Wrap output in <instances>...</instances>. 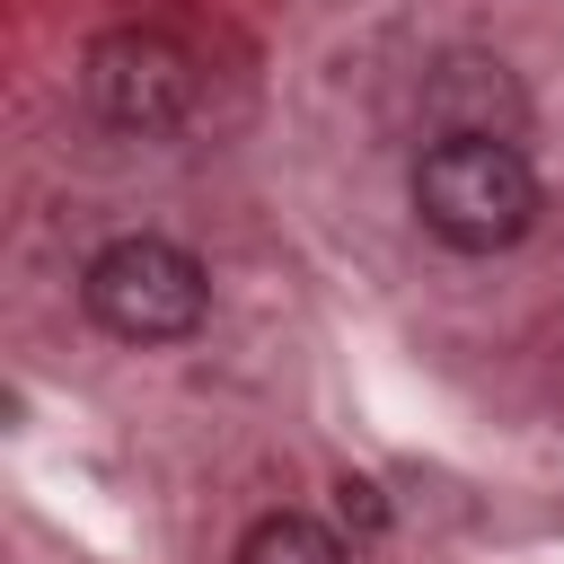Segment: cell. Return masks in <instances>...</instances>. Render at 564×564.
Wrapping results in <instances>:
<instances>
[{
    "label": "cell",
    "instance_id": "obj_1",
    "mask_svg": "<svg viewBox=\"0 0 564 564\" xmlns=\"http://www.w3.org/2000/svg\"><path fill=\"white\" fill-rule=\"evenodd\" d=\"M414 220L449 256H502L538 229V167L511 132H432L414 159Z\"/></svg>",
    "mask_w": 564,
    "mask_h": 564
},
{
    "label": "cell",
    "instance_id": "obj_2",
    "mask_svg": "<svg viewBox=\"0 0 564 564\" xmlns=\"http://www.w3.org/2000/svg\"><path fill=\"white\" fill-rule=\"evenodd\" d=\"M79 308H88L106 335H123V344H176V335L203 326V308H212V273H203L176 238L132 229V238H106V247L88 256V273H79Z\"/></svg>",
    "mask_w": 564,
    "mask_h": 564
},
{
    "label": "cell",
    "instance_id": "obj_3",
    "mask_svg": "<svg viewBox=\"0 0 564 564\" xmlns=\"http://www.w3.org/2000/svg\"><path fill=\"white\" fill-rule=\"evenodd\" d=\"M79 97H88L97 123L159 141V132H176V123L194 115V62H185V44L159 35V26H106V35H88V53H79Z\"/></svg>",
    "mask_w": 564,
    "mask_h": 564
},
{
    "label": "cell",
    "instance_id": "obj_4",
    "mask_svg": "<svg viewBox=\"0 0 564 564\" xmlns=\"http://www.w3.org/2000/svg\"><path fill=\"white\" fill-rule=\"evenodd\" d=\"M423 115H432V132H511V141H520L529 97H520V79H511L502 62L449 53V62H432V79H423Z\"/></svg>",
    "mask_w": 564,
    "mask_h": 564
},
{
    "label": "cell",
    "instance_id": "obj_5",
    "mask_svg": "<svg viewBox=\"0 0 564 564\" xmlns=\"http://www.w3.org/2000/svg\"><path fill=\"white\" fill-rule=\"evenodd\" d=\"M229 564H352V546L308 511H264V520H247Z\"/></svg>",
    "mask_w": 564,
    "mask_h": 564
},
{
    "label": "cell",
    "instance_id": "obj_6",
    "mask_svg": "<svg viewBox=\"0 0 564 564\" xmlns=\"http://www.w3.org/2000/svg\"><path fill=\"white\" fill-rule=\"evenodd\" d=\"M335 520H344V529H379V520H388V502H379L361 476H344V485H335Z\"/></svg>",
    "mask_w": 564,
    "mask_h": 564
}]
</instances>
